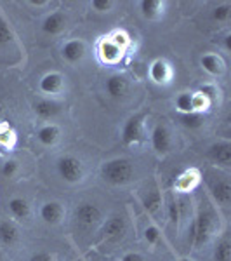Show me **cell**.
I'll return each mask as SVG.
<instances>
[{
  "instance_id": "6",
  "label": "cell",
  "mask_w": 231,
  "mask_h": 261,
  "mask_svg": "<svg viewBox=\"0 0 231 261\" xmlns=\"http://www.w3.org/2000/svg\"><path fill=\"white\" fill-rule=\"evenodd\" d=\"M56 169H57V174L63 181L66 183H80L83 179V164L78 157L75 155H63L60 157V161L56 164Z\"/></svg>"
},
{
  "instance_id": "3",
  "label": "cell",
  "mask_w": 231,
  "mask_h": 261,
  "mask_svg": "<svg viewBox=\"0 0 231 261\" xmlns=\"http://www.w3.org/2000/svg\"><path fill=\"white\" fill-rule=\"evenodd\" d=\"M134 174H136V167L129 159H111L101 166V178L104 183L113 187L131 183Z\"/></svg>"
},
{
  "instance_id": "38",
  "label": "cell",
  "mask_w": 231,
  "mask_h": 261,
  "mask_svg": "<svg viewBox=\"0 0 231 261\" xmlns=\"http://www.w3.org/2000/svg\"><path fill=\"white\" fill-rule=\"evenodd\" d=\"M120 261H145V259H142V256L137 254V252H127L125 256H122Z\"/></svg>"
},
{
  "instance_id": "26",
  "label": "cell",
  "mask_w": 231,
  "mask_h": 261,
  "mask_svg": "<svg viewBox=\"0 0 231 261\" xmlns=\"http://www.w3.org/2000/svg\"><path fill=\"white\" fill-rule=\"evenodd\" d=\"M214 261H231V242L226 235L221 237L214 247Z\"/></svg>"
},
{
  "instance_id": "27",
  "label": "cell",
  "mask_w": 231,
  "mask_h": 261,
  "mask_svg": "<svg viewBox=\"0 0 231 261\" xmlns=\"http://www.w3.org/2000/svg\"><path fill=\"white\" fill-rule=\"evenodd\" d=\"M179 122L188 129H200L205 124V117L204 113L198 112H190V113H181L179 115Z\"/></svg>"
},
{
  "instance_id": "9",
  "label": "cell",
  "mask_w": 231,
  "mask_h": 261,
  "mask_svg": "<svg viewBox=\"0 0 231 261\" xmlns=\"http://www.w3.org/2000/svg\"><path fill=\"white\" fill-rule=\"evenodd\" d=\"M150 141L157 155H167L172 150V134L165 124H157L151 129Z\"/></svg>"
},
{
  "instance_id": "19",
  "label": "cell",
  "mask_w": 231,
  "mask_h": 261,
  "mask_svg": "<svg viewBox=\"0 0 231 261\" xmlns=\"http://www.w3.org/2000/svg\"><path fill=\"white\" fill-rule=\"evenodd\" d=\"M104 87H106V92L111 96V98L119 99V98H124V96L127 94L129 81H127V77L117 73V75H111V77L106 79V84H104Z\"/></svg>"
},
{
  "instance_id": "34",
  "label": "cell",
  "mask_w": 231,
  "mask_h": 261,
  "mask_svg": "<svg viewBox=\"0 0 231 261\" xmlns=\"http://www.w3.org/2000/svg\"><path fill=\"white\" fill-rule=\"evenodd\" d=\"M160 237H162L160 230H158L155 225H150L145 228V241L148 242L150 246H157V244L160 242Z\"/></svg>"
},
{
  "instance_id": "40",
  "label": "cell",
  "mask_w": 231,
  "mask_h": 261,
  "mask_svg": "<svg viewBox=\"0 0 231 261\" xmlns=\"http://www.w3.org/2000/svg\"><path fill=\"white\" fill-rule=\"evenodd\" d=\"M0 261H2V246H0Z\"/></svg>"
},
{
  "instance_id": "14",
  "label": "cell",
  "mask_w": 231,
  "mask_h": 261,
  "mask_svg": "<svg viewBox=\"0 0 231 261\" xmlns=\"http://www.w3.org/2000/svg\"><path fill=\"white\" fill-rule=\"evenodd\" d=\"M39 87L44 94L54 96V94H60L65 87V77L57 71H50V73H45L44 77L40 79Z\"/></svg>"
},
{
  "instance_id": "41",
  "label": "cell",
  "mask_w": 231,
  "mask_h": 261,
  "mask_svg": "<svg viewBox=\"0 0 231 261\" xmlns=\"http://www.w3.org/2000/svg\"><path fill=\"white\" fill-rule=\"evenodd\" d=\"M73 261H85V259H82V258H78V259H73Z\"/></svg>"
},
{
  "instance_id": "42",
  "label": "cell",
  "mask_w": 231,
  "mask_h": 261,
  "mask_svg": "<svg viewBox=\"0 0 231 261\" xmlns=\"http://www.w3.org/2000/svg\"><path fill=\"white\" fill-rule=\"evenodd\" d=\"M0 113H2V108H0Z\"/></svg>"
},
{
  "instance_id": "17",
  "label": "cell",
  "mask_w": 231,
  "mask_h": 261,
  "mask_svg": "<svg viewBox=\"0 0 231 261\" xmlns=\"http://www.w3.org/2000/svg\"><path fill=\"white\" fill-rule=\"evenodd\" d=\"M19 241V228L12 220L0 221V246L12 247Z\"/></svg>"
},
{
  "instance_id": "32",
  "label": "cell",
  "mask_w": 231,
  "mask_h": 261,
  "mask_svg": "<svg viewBox=\"0 0 231 261\" xmlns=\"http://www.w3.org/2000/svg\"><path fill=\"white\" fill-rule=\"evenodd\" d=\"M12 39H14V35H12V30H11L9 23H7L4 18H0V45L11 44Z\"/></svg>"
},
{
  "instance_id": "30",
  "label": "cell",
  "mask_w": 231,
  "mask_h": 261,
  "mask_svg": "<svg viewBox=\"0 0 231 261\" xmlns=\"http://www.w3.org/2000/svg\"><path fill=\"white\" fill-rule=\"evenodd\" d=\"M108 39H110L117 47H120L122 50H125L129 47V44H131V37H129L124 30H115L110 37H108Z\"/></svg>"
},
{
  "instance_id": "37",
  "label": "cell",
  "mask_w": 231,
  "mask_h": 261,
  "mask_svg": "<svg viewBox=\"0 0 231 261\" xmlns=\"http://www.w3.org/2000/svg\"><path fill=\"white\" fill-rule=\"evenodd\" d=\"M30 261H56V259H54V256L50 252H37V254L32 256Z\"/></svg>"
},
{
  "instance_id": "20",
  "label": "cell",
  "mask_w": 231,
  "mask_h": 261,
  "mask_svg": "<svg viewBox=\"0 0 231 261\" xmlns=\"http://www.w3.org/2000/svg\"><path fill=\"white\" fill-rule=\"evenodd\" d=\"M66 28V16L65 12L56 11L52 14H49L47 18L42 23V32L47 33V35H57Z\"/></svg>"
},
{
  "instance_id": "23",
  "label": "cell",
  "mask_w": 231,
  "mask_h": 261,
  "mask_svg": "<svg viewBox=\"0 0 231 261\" xmlns=\"http://www.w3.org/2000/svg\"><path fill=\"white\" fill-rule=\"evenodd\" d=\"M165 211H167V218L172 225L178 228L179 223L183 220V214H181V205H179V197L176 195L174 192H170L165 199Z\"/></svg>"
},
{
  "instance_id": "35",
  "label": "cell",
  "mask_w": 231,
  "mask_h": 261,
  "mask_svg": "<svg viewBox=\"0 0 231 261\" xmlns=\"http://www.w3.org/2000/svg\"><path fill=\"white\" fill-rule=\"evenodd\" d=\"M198 94H201L205 99L209 101V103L212 105L217 98V87L214 86V84H204V86H200Z\"/></svg>"
},
{
  "instance_id": "5",
  "label": "cell",
  "mask_w": 231,
  "mask_h": 261,
  "mask_svg": "<svg viewBox=\"0 0 231 261\" xmlns=\"http://www.w3.org/2000/svg\"><path fill=\"white\" fill-rule=\"evenodd\" d=\"M73 221L75 226L83 231L96 230L103 223V211L92 202H82L75 207L73 211Z\"/></svg>"
},
{
  "instance_id": "39",
  "label": "cell",
  "mask_w": 231,
  "mask_h": 261,
  "mask_svg": "<svg viewBox=\"0 0 231 261\" xmlns=\"http://www.w3.org/2000/svg\"><path fill=\"white\" fill-rule=\"evenodd\" d=\"M178 261H191L190 258H181V259H178Z\"/></svg>"
},
{
  "instance_id": "18",
  "label": "cell",
  "mask_w": 231,
  "mask_h": 261,
  "mask_svg": "<svg viewBox=\"0 0 231 261\" xmlns=\"http://www.w3.org/2000/svg\"><path fill=\"white\" fill-rule=\"evenodd\" d=\"M61 110H63L61 103H57V101H54V99H39L33 105V112H35V115L42 120L54 119Z\"/></svg>"
},
{
  "instance_id": "15",
  "label": "cell",
  "mask_w": 231,
  "mask_h": 261,
  "mask_svg": "<svg viewBox=\"0 0 231 261\" xmlns=\"http://www.w3.org/2000/svg\"><path fill=\"white\" fill-rule=\"evenodd\" d=\"M150 79L158 86H165L172 79V68L165 60H155L150 65Z\"/></svg>"
},
{
  "instance_id": "29",
  "label": "cell",
  "mask_w": 231,
  "mask_h": 261,
  "mask_svg": "<svg viewBox=\"0 0 231 261\" xmlns=\"http://www.w3.org/2000/svg\"><path fill=\"white\" fill-rule=\"evenodd\" d=\"M14 130H12L9 125L6 124H0V146H4V148H11L12 145H14Z\"/></svg>"
},
{
  "instance_id": "22",
  "label": "cell",
  "mask_w": 231,
  "mask_h": 261,
  "mask_svg": "<svg viewBox=\"0 0 231 261\" xmlns=\"http://www.w3.org/2000/svg\"><path fill=\"white\" fill-rule=\"evenodd\" d=\"M139 9L142 18L150 21H157L163 14L165 2H160V0H142V2H139Z\"/></svg>"
},
{
  "instance_id": "28",
  "label": "cell",
  "mask_w": 231,
  "mask_h": 261,
  "mask_svg": "<svg viewBox=\"0 0 231 261\" xmlns=\"http://www.w3.org/2000/svg\"><path fill=\"white\" fill-rule=\"evenodd\" d=\"M176 108L179 110V113L193 112V94H190V92H181L176 98Z\"/></svg>"
},
{
  "instance_id": "10",
  "label": "cell",
  "mask_w": 231,
  "mask_h": 261,
  "mask_svg": "<svg viewBox=\"0 0 231 261\" xmlns=\"http://www.w3.org/2000/svg\"><path fill=\"white\" fill-rule=\"evenodd\" d=\"M201 181V172L196 167H190V169L183 171L181 174L174 181V193L176 195H186L195 190Z\"/></svg>"
},
{
  "instance_id": "33",
  "label": "cell",
  "mask_w": 231,
  "mask_h": 261,
  "mask_svg": "<svg viewBox=\"0 0 231 261\" xmlns=\"http://www.w3.org/2000/svg\"><path fill=\"white\" fill-rule=\"evenodd\" d=\"M229 14H231L229 4H221V6H217L216 9L212 11V18L216 21H219V23H226V21L229 19Z\"/></svg>"
},
{
  "instance_id": "13",
  "label": "cell",
  "mask_w": 231,
  "mask_h": 261,
  "mask_svg": "<svg viewBox=\"0 0 231 261\" xmlns=\"http://www.w3.org/2000/svg\"><path fill=\"white\" fill-rule=\"evenodd\" d=\"M7 211H9L12 220L19 221V223L28 221L32 216L30 204H28L23 197H12V199H9V202H7Z\"/></svg>"
},
{
  "instance_id": "2",
  "label": "cell",
  "mask_w": 231,
  "mask_h": 261,
  "mask_svg": "<svg viewBox=\"0 0 231 261\" xmlns=\"http://www.w3.org/2000/svg\"><path fill=\"white\" fill-rule=\"evenodd\" d=\"M201 179L207 185V192L212 199V204L228 209L231 204V183L228 171H221L219 167H209L201 174Z\"/></svg>"
},
{
  "instance_id": "36",
  "label": "cell",
  "mask_w": 231,
  "mask_h": 261,
  "mask_svg": "<svg viewBox=\"0 0 231 261\" xmlns=\"http://www.w3.org/2000/svg\"><path fill=\"white\" fill-rule=\"evenodd\" d=\"M91 7L98 12H110L115 7V2H111V0H92Z\"/></svg>"
},
{
  "instance_id": "31",
  "label": "cell",
  "mask_w": 231,
  "mask_h": 261,
  "mask_svg": "<svg viewBox=\"0 0 231 261\" xmlns=\"http://www.w3.org/2000/svg\"><path fill=\"white\" fill-rule=\"evenodd\" d=\"M0 172H2L4 178H14L16 174L19 172V164L18 161H14V159H7L6 162L2 164V169H0Z\"/></svg>"
},
{
  "instance_id": "11",
  "label": "cell",
  "mask_w": 231,
  "mask_h": 261,
  "mask_svg": "<svg viewBox=\"0 0 231 261\" xmlns=\"http://www.w3.org/2000/svg\"><path fill=\"white\" fill-rule=\"evenodd\" d=\"M40 220L45 223V225H60L65 218V205L57 200H47L40 205Z\"/></svg>"
},
{
  "instance_id": "25",
  "label": "cell",
  "mask_w": 231,
  "mask_h": 261,
  "mask_svg": "<svg viewBox=\"0 0 231 261\" xmlns=\"http://www.w3.org/2000/svg\"><path fill=\"white\" fill-rule=\"evenodd\" d=\"M142 204H145L146 211H148L151 216H158V213L162 211V205H163V197L160 190H151L148 192V195L142 199Z\"/></svg>"
},
{
  "instance_id": "4",
  "label": "cell",
  "mask_w": 231,
  "mask_h": 261,
  "mask_svg": "<svg viewBox=\"0 0 231 261\" xmlns=\"http://www.w3.org/2000/svg\"><path fill=\"white\" fill-rule=\"evenodd\" d=\"M127 218L124 214H111L108 220L101 223V230L98 235V242L101 244H119L127 235Z\"/></svg>"
},
{
  "instance_id": "16",
  "label": "cell",
  "mask_w": 231,
  "mask_h": 261,
  "mask_svg": "<svg viewBox=\"0 0 231 261\" xmlns=\"http://www.w3.org/2000/svg\"><path fill=\"white\" fill-rule=\"evenodd\" d=\"M61 54H63V58H65V61L75 65V63L82 61V58L85 56V44H83V40L80 39L68 40L63 45Z\"/></svg>"
},
{
  "instance_id": "7",
  "label": "cell",
  "mask_w": 231,
  "mask_h": 261,
  "mask_svg": "<svg viewBox=\"0 0 231 261\" xmlns=\"http://www.w3.org/2000/svg\"><path fill=\"white\" fill-rule=\"evenodd\" d=\"M142 134H145V115L137 113V115H132L124 124V129H122V143L125 146H137L145 140Z\"/></svg>"
},
{
  "instance_id": "21",
  "label": "cell",
  "mask_w": 231,
  "mask_h": 261,
  "mask_svg": "<svg viewBox=\"0 0 231 261\" xmlns=\"http://www.w3.org/2000/svg\"><path fill=\"white\" fill-rule=\"evenodd\" d=\"M61 130L56 124H44L42 127L37 130V140L40 145L44 146H52L56 145V141L60 140Z\"/></svg>"
},
{
  "instance_id": "8",
  "label": "cell",
  "mask_w": 231,
  "mask_h": 261,
  "mask_svg": "<svg viewBox=\"0 0 231 261\" xmlns=\"http://www.w3.org/2000/svg\"><path fill=\"white\" fill-rule=\"evenodd\" d=\"M207 159L212 164H216L219 169H226L231 166V143L228 140H219L212 143L207 148Z\"/></svg>"
},
{
  "instance_id": "24",
  "label": "cell",
  "mask_w": 231,
  "mask_h": 261,
  "mask_svg": "<svg viewBox=\"0 0 231 261\" xmlns=\"http://www.w3.org/2000/svg\"><path fill=\"white\" fill-rule=\"evenodd\" d=\"M200 65L207 73L211 75H221L224 71V63H222L219 54H214V53H207L200 58Z\"/></svg>"
},
{
  "instance_id": "12",
  "label": "cell",
  "mask_w": 231,
  "mask_h": 261,
  "mask_svg": "<svg viewBox=\"0 0 231 261\" xmlns=\"http://www.w3.org/2000/svg\"><path fill=\"white\" fill-rule=\"evenodd\" d=\"M98 56L104 65H117L122 60V56H124V50L117 47L108 37H104L98 44Z\"/></svg>"
},
{
  "instance_id": "1",
  "label": "cell",
  "mask_w": 231,
  "mask_h": 261,
  "mask_svg": "<svg viewBox=\"0 0 231 261\" xmlns=\"http://www.w3.org/2000/svg\"><path fill=\"white\" fill-rule=\"evenodd\" d=\"M219 228V214L209 199H201L196 209V216L191 225V246L193 249L205 247Z\"/></svg>"
}]
</instances>
